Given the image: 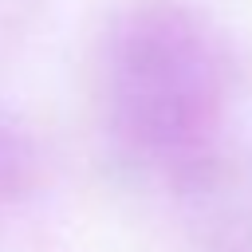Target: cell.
Wrapping results in <instances>:
<instances>
[{
  "mask_svg": "<svg viewBox=\"0 0 252 252\" xmlns=\"http://www.w3.org/2000/svg\"><path fill=\"white\" fill-rule=\"evenodd\" d=\"M205 220L201 252H252V197L217 201Z\"/></svg>",
  "mask_w": 252,
  "mask_h": 252,
  "instance_id": "obj_2",
  "label": "cell"
},
{
  "mask_svg": "<svg viewBox=\"0 0 252 252\" xmlns=\"http://www.w3.org/2000/svg\"><path fill=\"white\" fill-rule=\"evenodd\" d=\"M98 75L106 130L126 161L201 197L232 181L236 63L201 8L130 0L106 24Z\"/></svg>",
  "mask_w": 252,
  "mask_h": 252,
  "instance_id": "obj_1",
  "label": "cell"
},
{
  "mask_svg": "<svg viewBox=\"0 0 252 252\" xmlns=\"http://www.w3.org/2000/svg\"><path fill=\"white\" fill-rule=\"evenodd\" d=\"M24 169H28V154L20 150V138L0 126V205L16 197V189L24 185Z\"/></svg>",
  "mask_w": 252,
  "mask_h": 252,
  "instance_id": "obj_3",
  "label": "cell"
}]
</instances>
